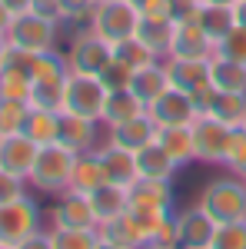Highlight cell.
Returning <instances> with one entry per match:
<instances>
[{
	"mask_svg": "<svg viewBox=\"0 0 246 249\" xmlns=\"http://www.w3.org/2000/svg\"><path fill=\"white\" fill-rule=\"evenodd\" d=\"M196 206L207 213L216 226L220 223H240V219H246V183H243V176L229 173V176L209 179L207 186H203V193H200V199H196Z\"/></svg>",
	"mask_w": 246,
	"mask_h": 249,
	"instance_id": "1",
	"label": "cell"
},
{
	"mask_svg": "<svg viewBox=\"0 0 246 249\" xmlns=\"http://www.w3.org/2000/svg\"><path fill=\"white\" fill-rule=\"evenodd\" d=\"M74 163L76 153L67 150L63 143H50V146H40L37 163L30 170V186L40 193H50V196H60V193L70 190V176H74Z\"/></svg>",
	"mask_w": 246,
	"mask_h": 249,
	"instance_id": "2",
	"label": "cell"
},
{
	"mask_svg": "<svg viewBox=\"0 0 246 249\" xmlns=\"http://www.w3.org/2000/svg\"><path fill=\"white\" fill-rule=\"evenodd\" d=\"M57 30L60 20L47 17L40 10H27V14H17L7 27V43L10 47H20V50H30V53H43V50H54L57 47Z\"/></svg>",
	"mask_w": 246,
	"mask_h": 249,
	"instance_id": "3",
	"label": "cell"
},
{
	"mask_svg": "<svg viewBox=\"0 0 246 249\" xmlns=\"http://www.w3.org/2000/svg\"><path fill=\"white\" fill-rule=\"evenodd\" d=\"M87 27L94 30L96 37H103L107 43H120V40L136 34L140 10L133 7V0H96Z\"/></svg>",
	"mask_w": 246,
	"mask_h": 249,
	"instance_id": "4",
	"label": "cell"
},
{
	"mask_svg": "<svg viewBox=\"0 0 246 249\" xmlns=\"http://www.w3.org/2000/svg\"><path fill=\"white\" fill-rule=\"evenodd\" d=\"M103 103H107V87L100 83V77H87V73L67 77V83H63V113L100 123Z\"/></svg>",
	"mask_w": 246,
	"mask_h": 249,
	"instance_id": "5",
	"label": "cell"
},
{
	"mask_svg": "<svg viewBox=\"0 0 246 249\" xmlns=\"http://www.w3.org/2000/svg\"><path fill=\"white\" fill-rule=\"evenodd\" d=\"M40 230V206L34 196H20L0 203V246H20L27 236Z\"/></svg>",
	"mask_w": 246,
	"mask_h": 249,
	"instance_id": "6",
	"label": "cell"
},
{
	"mask_svg": "<svg viewBox=\"0 0 246 249\" xmlns=\"http://www.w3.org/2000/svg\"><path fill=\"white\" fill-rule=\"evenodd\" d=\"M216 53V43L209 40V34L200 23V3L196 10L187 17L173 20V40H170V53L167 57H183V60H209Z\"/></svg>",
	"mask_w": 246,
	"mask_h": 249,
	"instance_id": "7",
	"label": "cell"
},
{
	"mask_svg": "<svg viewBox=\"0 0 246 249\" xmlns=\"http://www.w3.org/2000/svg\"><path fill=\"white\" fill-rule=\"evenodd\" d=\"M114 60V43H107L103 37H96L87 27L83 34H76L70 50H67V63L70 73H87V77H100V70Z\"/></svg>",
	"mask_w": 246,
	"mask_h": 249,
	"instance_id": "8",
	"label": "cell"
},
{
	"mask_svg": "<svg viewBox=\"0 0 246 249\" xmlns=\"http://www.w3.org/2000/svg\"><path fill=\"white\" fill-rule=\"evenodd\" d=\"M189 130H193V146H196V160L200 163H223L233 126L220 123L216 116H209V113H200L189 123Z\"/></svg>",
	"mask_w": 246,
	"mask_h": 249,
	"instance_id": "9",
	"label": "cell"
},
{
	"mask_svg": "<svg viewBox=\"0 0 246 249\" xmlns=\"http://www.w3.org/2000/svg\"><path fill=\"white\" fill-rule=\"evenodd\" d=\"M50 223H54V230H96L100 226L94 206H90V196L76 190L57 196V203L50 210Z\"/></svg>",
	"mask_w": 246,
	"mask_h": 249,
	"instance_id": "10",
	"label": "cell"
},
{
	"mask_svg": "<svg viewBox=\"0 0 246 249\" xmlns=\"http://www.w3.org/2000/svg\"><path fill=\"white\" fill-rule=\"evenodd\" d=\"M130 206L136 213H173V179H150L140 176L133 186H127Z\"/></svg>",
	"mask_w": 246,
	"mask_h": 249,
	"instance_id": "11",
	"label": "cell"
},
{
	"mask_svg": "<svg viewBox=\"0 0 246 249\" xmlns=\"http://www.w3.org/2000/svg\"><path fill=\"white\" fill-rule=\"evenodd\" d=\"M147 113L156 120V126H183V123H193L196 120V107H193V96L187 90H163V93L153 100L150 107H147Z\"/></svg>",
	"mask_w": 246,
	"mask_h": 249,
	"instance_id": "12",
	"label": "cell"
},
{
	"mask_svg": "<svg viewBox=\"0 0 246 249\" xmlns=\"http://www.w3.org/2000/svg\"><path fill=\"white\" fill-rule=\"evenodd\" d=\"M216 223L200 206L176 213V249H213Z\"/></svg>",
	"mask_w": 246,
	"mask_h": 249,
	"instance_id": "13",
	"label": "cell"
},
{
	"mask_svg": "<svg viewBox=\"0 0 246 249\" xmlns=\"http://www.w3.org/2000/svg\"><path fill=\"white\" fill-rule=\"evenodd\" d=\"M37 153H40V146L27 133H7L0 140V170L30 179V170L37 163Z\"/></svg>",
	"mask_w": 246,
	"mask_h": 249,
	"instance_id": "14",
	"label": "cell"
},
{
	"mask_svg": "<svg viewBox=\"0 0 246 249\" xmlns=\"http://www.w3.org/2000/svg\"><path fill=\"white\" fill-rule=\"evenodd\" d=\"M100 163H103V173H107V183H116V186H133L140 179V166H136V153L133 150H123L116 143H107L96 150Z\"/></svg>",
	"mask_w": 246,
	"mask_h": 249,
	"instance_id": "15",
	"label": "cell"
},
{
	"mask_svg": "<svg viewBox=\"0 0 246 249\" xmlns=\"http://www.w3.org/2000/svg\"><path fill=\"white\" fill-rule=\"evenodd\" d=\"M156 133H160L156 120L143 110L140 116H133V120H127V123L110 126V143H116V146H123V150H133V153H136V150H143L147 143H153Z\"/></svg>",
	"mask_w": 246,
	"mask_h": 249,
	"instance_id": "16",
	"label": "cell"
},
{
	"mask_svg": "<svg viewBox=\"0 0 246 249\" xmlns=\"http://www.w3.org/2000/svg\"><path fill=\"white\" fill-rule=\"evenodd\" d=\"M167 67V77H170V87L176 90H200L209 83V60H183V57H167L163 60Z\"/></svg>",
	"mask_w": 246,
	"mask_h": 249,
	"instance_id": "17",
	"label": "cell"
},
{
	"mask_svg": "<svg viewBox=\"0 0 246 249\" xmlns=\"http://www.w3.org/2000/svg\"><path fill=\"white\" fill-rule=\"evenodd\" d=\"M96 126H100V123H94V120L63 113L57 143H63V146L74 150V153H90V150H96Z\"/></svg>",
	"mask_w": 246,
	"mask_h": 249,
	"instance_id": "18",
	"label": "cell"
},
{
	"mask_svg": "<svg viewBox=\"0 0 246 249\" xmlns=\"http://www.w3.org/2000/svg\"><path fill=\"white\" fill-rule=\"evenodd\" d=\"M209 83H213V90H223V93H246V67L213 53L209 57Z\"/></svg>",
	"mask_w": 246,
	"mask_h": 249,
	"instance_id": "19",
	"label": "cell"
},
{
	"mask_svg": "<svg viewBox=\"0 0 246 249\" xmlns=\"http://www.w3.org/2000/svg\"><path fill=\"white\" fill-rule=\"evenodd\" d=\"M90 206H94V213H96V223H110V219H116V216H123L127 206H130L127 186L103 183L100 190L90 193Z\"/></svg>",
	"mask_w": 246,
	"mask_h": 249,
	"instance_id": "20",
	"label": "cell"
},
{
	"mask_svg": "<svg viewBox=\"0 0 246 249\" xmlns=\"http://www.w3.org/2000/svg\"><path fill=\"white\" fill-rule=\"evenodd\" d=\"M130 90L136 93V100H140L143 107H150L163 90H170V77H167L163 60H160V63H150V67H143V70H133Z\"/></svg>",
	"mask_w": 246,
	"mask_h": 249,
	"instance_id": "21",
	"label": "cell"
},
{
	"mask_svg": "<svg viewBox=\"0 0 246 249\" xmlns=\"http://www.w3.org/2000/svg\"><path fill=\"white\" fill-rule=\"evenodd\" d=\"M156 143L173 156L176 166H187V163L196 160V146H193V130H189V123H183V126H160Z\"/></svg>",
	"mask_w": 246,
	"mask_h": 249,
	"instance_id": "22",
	"label": "cell"
},
{
	"mask_svg": "<svg viewBox=\"0 0 246 249\" xmlns=\"http://www.w3.org/2000/svg\"><path fill=\"white\" fill-rule=\"evenodd\" d=\"M103 183H107V173H103V163H100L96 150H90V153H76L74 176H70V190L90 196V193L100 190Z\"/></svg>",
	"mask_w": 246,
	"mask_h": 249,
	"instance_id": "23",
	"label": "cell"
},
{
	"mask_svg": "<svg viewBox=\"0 0 246 249\" xmlns=\"http://www.w3.org/2000/svg\"><path fill=\"white\" fill-rule=\"evenodd\" d=\"M60 120H63V113H57V110L30 107L27 123H23V133L30 136L37 146H50V143H57V140H60Z\"/></svg>",
	"mask_w": 246,
	"mask_h": 249,
	"instance_id": "24",
	"label": "cell"
},
{
	"mask_svg": "<svg viewBox=\"0 0 246 249\" xmlns=\"http://www.w3.org/2000/svg\"><path fill=\"white\" fill-rule=\"evenodd\" d=\"M136 166H140V176H150V179H173L176 176V163H173V156L153 140L147 143L143 150H136Z\"/></svg>",
	"mask_w": 246,
	"mask_h": 249,
	"instance_id": "25",
	"label": "cell"
},
{
	"mask_svg": "<svg viewBox=\"0 0 246 249\" xmlns=\"http://www.w3.org/2000/svg\"><path fill=\"white\" fill-rule=\"evenodd\" d=\"M147 110L133 90H110L107 93V103H103V116H100V123L103 126H116V123H127L133 116H140Z\"/></svg>",
	"mask_w": 246,
	"mask_h": 249,
	"instance_id": "26",
	"label": "cell"
},
{
	"mask_svg": "<svg viewBox=\"0 0 246 249\" xmlns=\"http://www.w3.org/2000/svg\"><path fill=\"white\" fill-rule=\"evenodd\" d=\"M136 37L150 47L160 60H167L170 53V40H173V20H153V17H140Z\"/></svg>",
	"mask_w": 246,
	"mask_h": 249,
	"instance_id": "27",
	"label": "cell"
},
{
	"mask_svg": "<svg viewBox=\"0 0 246 249\" xmlns=\"http://www.w3.org/2000/svg\"><path fill=\"white\" fill-rule=\"evenodd\" d=\"M209 116H216L220 123H227V126H243L246 120V93H223V90H216L213 96V103H209Z\"/></svg>",
	"mask_w": 246,
	"mask_h": 249,
	"instance_id": "28",
	"label": "cell"
},
{
	"mask_svg": "<svg viewBox=\"0 0 246 249\" xmlns=\"http://www.w3.org/2000/svg\"><path fill=\"white\" fill-rule=\"evenodd\" d=\"M114 57L120 60V63H127L130 70H143V67H150V63H160V57H156L136 34L127 37V40H120V43H114Z\"/></svg>",
	"mask_w": 246,
	"mask_h": 249,
	"instance_id": "29",
	"label": "cell"
},
{
	"mask_svg": "<svg viewBox=\"0 0 246 249\" xmlns=\"http://www.w3.org/2000/svg\"><path fill=\"white\" fill-rule=\"evenodd\" d=\"M70 77V63H67V53H60L57 47L54 50H43L34 60V80H47V83H67Z\"/></svg>",
	"mask_w": 246,
	"mask_h": 249,
	"instance_id": "30",
	"label": "cell"
},
{
	"mask_svg": "<svg viewBox=\"0 0 246 249\" xmlns=\"http://www.w3.org/2000/svg\"><path fill=\"white\" fill-rule=\"evenodd\" d=\"M200 23H203V30L209 34V40H213V43H220V40L236 27V23H233V7L200 3Z\"/></svg>",
	"mask_w": 246,
	"mask_h": 249,
	"instance_id": "31",
	"label": "cell"
},
{
	"mask_svg": "<svg viewBox=\"0 0 246 249\" xmlns=\"http://www.w3.org/2000/svg\"><path fill=\"white\" fill-rule=\"evenodd\" d=\"M96 232H100L103 239H114V243H120V246H127V249H140L143 246V239H140V232H136V226H133L130 213L116 216V219H110V223H100Z\"/></svg>",
	"mask_w": 246,
	"mask_h": 249,
	"instance_id": "32",
	"label": "cell"
},
{
	"mask_svg": "<svg viewBox=\"0 0 246 249\" xmlns=\"http://www.w3.org/2000/svg\"><path fill=\"white\" fill-rule=\"evenodd\" d=\"M27 113H30V103L27 100H7V96H0V130H3V136L23 133Z\"/></svg>",
	"mask_w": 246,
	"mask_h": 249,
	"instance_id": "33",
	"label": "cell"
},
{
	"mask_svg": "<svg viewBox=\"0 0 246 249\" xmlns=\"http://www.w3.org/2000/svg\"><path fill=\"white\" fill-rule=\"evenodd\" d=\"M30 107H40V110H57V113H63V83L34 80V87H30Z\"/></svg>",
	"mask_w": 246,
	"mask_h": 249,
	"instance_id": "34",
	"label": "cell"
},
{
	"mask_svg": "<svg viewBox=\"0 0 246 249\" xmlns=\"http://www.w3.org/2000/svg\"><path fill=\"white\" fill-rule=\"evenodd\" d=\"M54 249H96V230H50Z\"/></svg>",
	"mask_w": 246,
	"mask_h": 249,
	"instance_id": "35",
	"label": "cell"
},
{
	"mask_svg": "<svg viewBox=\"0 0 246 249\" xmlns=\"http://www.w3.org/2000/svg\"><path fill=\"white\" fill-rule=\"evenodd\" d=\"M223 166L236 176H246V130L236 126L229 133V143H227V153H223Z\"/></svg>",
	"mask_w": 246,
	"mask_h": 249,
	"instance_id": "36",
	"label": "cell"
},
{
	"mask_svg": "<svg viewBox=\"0 0 246 249\" xmlns=\"http://www.w3.org/2000/svg\"><path fill=\"white\" fill-rule=\"evenodd\" d=\"M30 87H34V80L27 77V73L0 70V96H7V100H27L30 103Z\"/></svg>",
	"mask_w": 246,
	"mask_h": 249,
	"instance_id": "37",
	"label": "cell"
},
{
	"mask_svg": "<svg viewBox=\"0 0 246 249\" xmlns=\"http://www.w3.org/2000/svg\"><path fill=\"white\" fill-rule=\"evenodd\" d=\"M213 249H246V219L220 223L216 236H213Z\"/></svg>",
	"mask_w": 246,
	"mask_h": 249,
	"instance_id": "38",
	"label": "cell"
},
{
	"mask_svg": "<svg viewBox=\"0 0 246 249\" xmlns=\"http://www.w3.org/2000/svg\"><path fill=\"white\" fill-rule=\"evenodd\" d=\"M96 0H57V17L60 23H90Z\"/></svg>",
	"mask_w": 246,
	"mask_h": 249,
	"instance_id": "39",
	"label": "cell"
},
{
	"mask_svg": "<svg viewBox=\"0 0 246 249\" xmlns=\"http://www.w3.org/2000/svg\"><path fill=\"white\" fill-rule=\"evenodd\" d=\"M100 83L107 87V93L110 90H130V83H133V70L127 67V63H120V60H110L103 70H100Z\"/></svg>",
	"mask_w": 246,
	"mask_h": 249,
	"instance_id": "40",
	"label": "cell"
},
{
	"mask_svg": "<svg viewBox=\"0 0 246 249\" xmlns=\"http://www.w3.org/2000/svg\"><path fill=\"white\" fill-rule=\"evenodd\" d=\"M216 53L227 60H236L246 67V27H233L227 37L216 43Z\"/></svg>",
	"mask_w": 246,
	"mask_h": 249,
	"instance_id": "41",
	"label": "cell"
},
{
	"mask_svg": "<svg viewBox=\"0 0 246 249\" xmlns=\"http://www.w3.org/2000/svg\"><path fill=\"white\" fill-rule=\"evenodd\" d=\"M133 7L140 10V17L153 20H173L176 14V0H133Z\"/></svg>",
	"mask_w": 246,
	"mask_h": 249,
	"instance_id": "42",
	"label": "cell"
},
{
	"mask_svg": "<svg viewBox=\"0 0 246 249\" xmlns=\"http://www.w3.org/2000/svg\"><path fill=\"white\" fill-rule=\"evenodd\" d=\"M23 193H27V179H23V176H14V173L0 170V203L20 199Z\"/></svg>",
	"mask_w": 246,
	"mask_h": 249,
	"instance_id": "43",
	"label": "cell"
},
{
	"mask_svg": "<svg viewBox=\"0 0 246 249\" xmlns=\"http://www.w3.org/2000/svg\"><path fill=\"white\" fill-rule=\"evenodd\" d=\"M153 243H160V246H170V249H176V216H167L163 219V226H160V232H156V239Z\"/></svg>",
	"mask_w": 246,
	"mask_h": 249,
	"instance_id": "44",
	"label": "cell"
},
{
	"mask_svg": "<svg viewBox=\"0 0 246 249\" xmlns=\"http://www.w3.org/2000/svg\"><path fill=\"white\" fill-rule=\"evenodd\" d=\"M14 249H54V236L50 232H43V230H37L34 236H27L20 246H14Z\"/></svg>",
	"mask_w": 246,
	"mask_h": 249,
	"instance_id": "45",
	"label": "cell"
},
{
	"mask_svg": "<svg viewBox=\"0 0 246 249\" xmlns=\"http://www.w3.org/2000/svg\"><path fill=\"white\" fill-rule=\"evenodd\" d=\"M0 3H3L14 17H17V14H27V10H34V3H30V0H0Z\"/></svg>",
	"mask_w": 246,
	"mask_h": 249,
	"instance_id": "46",
	"label": "cell"
},
{
	"mask_svg": "<svg viewBox=\"0 0 246 249\" xmlns=\"http://www.w3.org/2000/svg\"><path fill=\"white\" fill-rule=\"evenodd\" d=\"M233 23L236 27H246V0H236L233 3Z\"/></svg>",
	"mask_w": 246,
	"mask_h": 249,
	"instance_id": "47",
	"label": "cell"
},
{
	"mask_svg": "<svg viewBox=\"0 0 246 249\" xmlns=\"http://www.w3.org/2000/svg\"><path fill=\"white\" fill-rule=\"evenodd\" d=\"M10 20H14V14H10V10H7V7L0 3V37L7 34V27H10Z\"/></svg>",
	"mask_w": 246,
	"mask_h": 249,
	"instance_id": "48",
	"label": "cell"
},
{
	"mask_svg": "<svg viewBox=\"0 0 246 249\" xmlns=\"http://www.w3.org/2000/svg\"><path fill=\"white\" fill-rule=\"evenodd\" d=\"M96 249H127V246H120V243H114V239H96Z\"/></svg>",
	"mask_w": 246,
	"mask_h": 249,
	"instance_id": "49",
	"label": "cell"
},
{
	"mask_svg": "<svg viewBox=\"0 0 246 249\" xmlns=\"http://www.w3.org/2000/svg\"><path fill=\"white\" fill-rule=\"evenodd\" d=\"M200 3H216V7H233L236 0H200Z\"/></svg>",
	"mask_w": 246,
	"mask_h": 249,
	"instance_id": "50",
	"label": "cell"
},
{
	"mask_svg": "<svg viewBox=\"0 0 246 249\" xmlns=\"http://www.w3.org/2000/svg\"><path fill=\"white\" fill-rule=\"evenodd\" d=\"M3 57H7V37H0V70H3Z\"/></svg>",
	"mask_w": 246,
	"mask_h": 249,
	"instance_id": "51",
	"label": "cell"
},
{
	"mask_svg": "<svg viewBox=\"0 0 246 249\" xmlns=\"http://www.w3.org/2000/svg\"><path fill=\"white\" fill-rule=\"evenodd\" d=\"M140 249H170V246H160V243H143Z\"/></svg>",
	"mask_w": 246,
	"mask_h": 249,
	"instance_id": "52",
	"label": "cell"
},
{
	"mask_svg": "<svg viewBox=\"0 0 246 249\" xmlns=\"http://www.w3.org/2000/svg\"><path fill=\"white\" fill-rule=\"evenodd\" d=\"M0 249H14V246H0Z\"/></svg>",
	"mask_w": 246,
	"mask_h": 249,
	"instance_id": "53",
	"label": "cell"
},
{
	"mask_svg": "<svg viewBox=\"0 0 246 249\" xmlns=\"http://www.w3.org/2000/svg\"><path fill=\"white\" fill-rule=\"evenodd\" d=\"M0 140H3V130H0Z\"/></svg>",
	"mask_w": 246,
	"mask_h": 249,
	"instance_id": "54",
	"label": "cell"
},
{
	"mask_svg": "<svg viewBox=\"0 0 246 249\" xmlns=\"http://www.w3.org/2000/svg\"><path fill=\"white\" fill-rule=\"evenodd\" d=\"M243 130H246V120H243Z\"/></svg>",
	"mask_w": 246,
	"mask_h": 249,
	"instance_id": "55",
	"label": "cell"
},
{
	"mask_svg": "<svg viewBox=\"0 0 246 249\" xmlns=\"http://www.w3.org/2000/svg\"><path fill=\"white\" fill-rule=\"evenodd\" d=\"M243 183H246V176H243Z\"/></svg>",
	"mask_w": 246,
	"mask_h": 249,
	"instance_id": "56",
	"label": "cell"
}]
</instances>
